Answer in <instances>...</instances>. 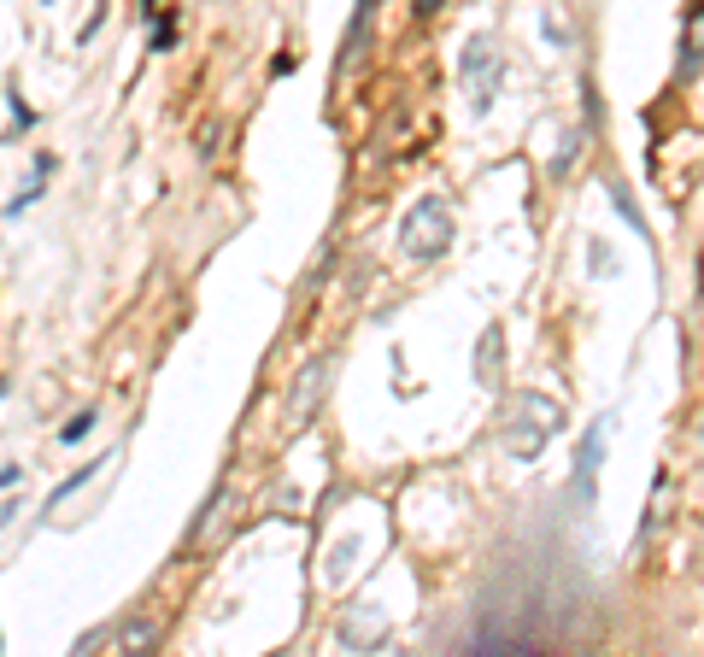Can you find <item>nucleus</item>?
Returning a JSON list of instances; mask_svg holds the SVG:
<instances>
[{
  "label": "nucleus",
  "mask_w": 704,
  "mask_h": 657,
  "mask_svg": "<svg viewBox=\"0 0 704 657\" xmlns=\"http://www.w3.org/2000/svg\"><path fill=\"white\" fill-rule=\"evenodd\" d=\"M564 435V405L546 394H517L511 399V411H505V423H499V440H505V452L511 458H540L546 452V440Z\"/></svg>",
  "instance_id": "nucleus-1"
},
{
  "label": "nucleus",
  "mask_w": 704,
  "mask_h": 657,
  "mask_svg": "<svg viewBox=\"0 0 704 657\" xmlns=\"http://www.w3.org/2000/svg\"><path fill=\"white\" fill-rule=\"evenodd\" d=\"M452 247V206L440 194H423L405 218H399V253L411 264H435Z\"/></svg>",
  "instance_id": "nucleus-2"
},
{
  "label": "nucleus",
  "mask_w": 704,
  "mask_h": 657,
  "mask_svg": "<svg viewBox=\"0 0 704 657\" xmlns=\"http://www.w3.org/2000/svg\"><path fill=\"white\" fill-rule=\"evenodd\" d=\"M458 77L470 88V112L487 118L493 100H499V83H505V53H499V42L493 36H470L464 53H458Z\"/></svg>",
  "instance_id": "nucleus-3"
},
{
  "label": "nucleus",
  "mask_w": 704,
  "mask_h": 657,
  "mask_svg": "<svg viewBox=\"0 0 704 657\" xmlns=\"http://www.w3.org/2000/svg\"><path fill=\"white\" fill-rule=\"evenodd\" d=\"M605 446H611V423L599 417L593 429H587V440L575 446V476H570V493L581 511H593V499H599V470H605Z\"/></svg>",
  "instance_id": "nucleus-4"
},
{
  "label": "nucleus",
  "mask_w": 704,
  "mask_h": 657,
  "mask_svg": "<svg viewBox=\"0 0 704 657\" xmlns=\"http://www.w3.org/2000/svg\"><path fill=\"white\" fill-rule=\"evenodd\" d=\"M329 376H335V364L329 358H311L306 364V376L294 382V394H288V417L294 423H306L311 411H317V399H323V388H329Z\"/></svg>",
  "instance_id": "nucleus-5"
},
{
  "label": "nucleus",
  "mask_w": 704,
  "mask_h": 657,
  "mask_svg": "<svg viewBox=\"0 0 704 657\" xmlns=\"http://www.w3.org/2000/svg\"><path fill=\"white\" fill-rule=\"evenodd\" d=\"M382 634H388V611H382V605H364L358 616H347V622H341V640H347L352 652H370Z\"/></svg>",
  "instance_id": "nucleus-6"
},
{
  "label": "nucleus",
  "mask_w": 704,
  "mask_h": 657,
  "mask_svg": "<svg viewBox=\"0 0 704 657\" xmlns=\"http://www.w3.org/2000/svg\"><path fill=\"white\" fill-rule=\"evenodd\" d=\"M499 358H505V335H499V323H493L482 341H476V382H482V388L499 382Z\"/></svg>",
  "instance_id": "nucleus-7"
},
{
  "label": "nucleus",
  "mask_w": 704,
  "mask_h": 657,
  "mask_svg": "<svg viewBox=\"0 0 704 657\" xmlns=\"http://www.w3.org/2000/svg\"><path fill=\"white\" fill-rule=\"evenodd\" d=\"M47 176H53V153H42V159H36V176H30V188L6 200V218H18L24 206H36V200H42V194H47Z\"/></svg>",
  "instance_id": "nucleus-8"
},
{
  "label": "nucleus",
  "mask_w": 704,
  "mask_h": 657,
  "mask_svg": "<svg viewBox=\"0 0 704 657\" xmlns=\"http://www.w3.org/2000/svg\"><path fill=\"white\" fill-rule=\"evenodd\" d=\"M100 464H112V458H94V464H83V470H71V476H65V482H59V487H53V493L42 499V511H59V505H65L77 487H88L94 476H100Z\"/></svg>",
  "instance_id": "nucleus-9"
},
{
  "label": "nucleus",
  "mask_w": 704,
  "mask_h": 657,
  "mask_svg": "<svg viewBox=\"0 0 704 657\" xmlns=\"http://www.w3.org/2000/svg\"><path fill=\"white\" fill-rule=\"evenodd\" d=\"M587 270H593V276H616V270H622V259H616V247L605 235H587Z\"/></svg>",
  "instance_id": "nucleus-10"
},
{
  "label": "nucleus",
  "mask_w": 704,
  "mask_h": 657,
  "mask_svg": "<svg viewBox=\"0 0 704 657\" xmlns=\"http://www.w3.org/2000/svg\"><path fill=\"white\" fill-rule=\"evenodd\" d=\"M540 24H546V42L558 47V53H564V47L575 42V36H570V18H564V6H558V0H546V12H540Z\"/></svg>",
  "instance_id": "nucleus-11"
},
{
  "label": "nucleus",
  "mask_w": 704,
  "mask_h": 657,
  "mask_svg": "<svg viewBox=\"0 0 704 657\" xmlns=\"http://www.w3.org/2000/svg\"><path fill=\"white\" fill-rule=\"evenodd\" d=\"M352 558H358V534H347V540H335V552H329V581H347V570H352Z\"/></svg>",
  "instance_id": "nucleus-12"
},
{
  "label": "nucleus",
  "mask_w": 704,
  "mask_h": 657,
  "mask_svg": "<svg viewBox=\"0 0 704 657\" xmlns=\"http://www.w3.org/2000/svg\"><path fill=\"white\" fill-rule=\"evenodd\" d=\"M605 188H611V206L622 212V223H628L634 235H646V218H640V206L628 200V188H622V182H605Z\"/></svg>",
  "instance_id": "nucleus-13"
},
{
  "label": "nucleus",
  "mask_w": 704,
  "mask_h": 657,
  "mask_svg": "<svg viewBox=\"0 0 704 657\" xmlns=\"http://www.w3.org/2000/svg\"><path fill=\"white\" fill-rule=\"evenodd\" d=\"M704 65V18L693 24V36H687V53H681V77H699Z\"/></svg>",
  "instance_id": "nucleus-14"
},
{
  "label": "nucleus",
  "mask_w": 704,
  "mask_h": 657,
  "mask_svg": "<svg viewBox=\"0 0 704 657\" xmlns=\"http://www.w3.org/2000/svg\"><path fill=\"white\" fill-rule=\"evenodd\" d=\"M376 6H382V0H358V18H352V30H347V53L364 42V30H370V12H376Z\"/></svg>",
  "instance_id": "nucleus-15"
},
{
  "label": "nucleus",
  "mask_w": 704,
  "mask_h": 657,
  "mask_svg": "<svg viewBox=\"0 0 704 657\" xmlns=\"http://www.w3.org/2000/svg\"><path fill=\"white\" fill-rule=\"evenodd\" d=\"M94 423H100V417H94V411H83V417H71V423L59 429V440H65V446H71V440H88V435H94Z\"/></svg>",
  "instance_id": "nucleus-16"
},
{
  "label": "nucleus",
  "mask_w": 704,
  "mask_h": 657,
  "mask_svg": "<svg viewBox=\"0 0 704 657\" xmlns=\"http://www.w3.org/2000/svg\"><path fill=\"white\" fill-rule=\"evenodd\" d=\"M147 47H153V53H171V47H176V24H171V18H159V24H153V42H147Z\"/></svg>",
  "instance_id": "nucleus-17"
},
{
  "label": "nucleus",
  "mask_w": 704,
  "mask_h": 657,
  "mask_svg": "<svg viewBox=\"0 0 704 657\" xmlns=\"http://www.w3.org/2000/svg\"><path fill=\"white\" fill-rule=\"evenodd\" d=\"M6 106H12V118H18V124H24V130H30V124H36V112H30V106H24V100H18V94H6Z\"/></svg>",
  "instance_id": "nucleus-18"
}]
</instances>
